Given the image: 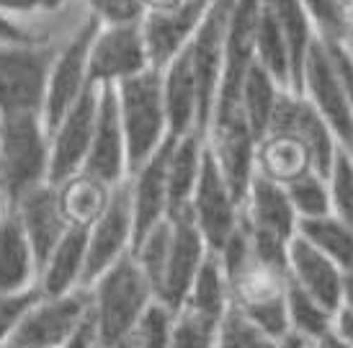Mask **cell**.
Returning a JSON list of instances; mask_svg holds the SVG:
<instances>
[{"label":"cell","mask_w":353,"mask_h":348,"mask_svg":"<svg viewBox=\"0 0 353 348\" xmlns=\"http://www.w3.org/2000/svg\"><path fill=\"white\" fill-rule=\"evenodd\" d=\"M83 173L103 181L106 186H119L127 181V142L119 119L117 90L114 85L99 88V114H96V130L90 139L88 158L83 163Z\"/></svg>","instance_id":"cell-13"},{"label":"cell","mask_w":353,"mask_h":348,"mask_svg":"<svg viewBox=\"0 0 353 348\" xmlns=\"http://www.w3.org/2000/svg\"><path fill=\"white\" fill-rule=\"evenodd\" d=\"M44 37L34 34L31 29L16 23L13 19L0 13V41H41Z\"/></svg>","instance_id":"cell-43"},{"label":"cell","mask_w":353,"mask_h":348,"mask_svg":"<svg viewBox=\"0 0 353 348\" xmlns=\"http://www.w3.org/2000/svg\"><path fill=\"white\" fill-rule=\"evenodd\" d=\"M276 348H312V343L302 336H296V333H286L284 338H279Z\"/></svg>","instance_id":"cell-47"},{"label":"cell","mask_w":353,"mask_h":348,"mask_svg":"<svg viewBox=\"0 0 353 348\" xmlns=\"http://www.w3.org/2000/svg\"><path fill=\"white\" fill-rule=\"evenodd\" d=\"M139 23L99 26L88 54L90 85H117L121 80L152 68Z\"/></svg>","instance_id":"cell-9"},{"label":"cell","mask_w":353,"mask_h":348,"mask_svg":"<svg viewBox=\"0 0 353 348\" xmlns=\"http://www.w3.org/2000/svg\"><path fill=\"white\" fill-rule=\"evenodd\" d=\"M62 348H101L99 325H96V318H93V309L80 320L78 328L72 330V336H70L68 343Z\"/></svg>","instance_id":"cell-42"},{"label":"cell","mask_w":353,"mask_h":348,"mask_svg":"<svg viewBox=\"0 0 353 348\" xmlns=\"http://www.w3.org/2000/svg\"><path fill=\"white\" fill-rule=\"evenodd\" d=\"M268 8L274 13L279 29L284 34L286 50H289V62H292V90L299 93L302 85V68L307 60V52L314 44L317 34L302 0H265Z\"/></svg>","instance_id":"cell-26"},{"label":"cell","mask_w":353,"mask_h":348,"mask_svg":"<svg viewBox=\"0 0 353 348\" xmlns=\"http://www.w3.org/2000/svg\"><path fill=\"white\" fill-rule=\"evenodd\" d=\"M16 217L21 219V227L26 232L31 243L37 269L44 266V260L50 258L52 248L59 243V238L68 232V219L59 209V196L54 183H41L29 194H23L19 204L13 207Z\"/></svg>","instance_id":"cell-17"},{"label":"cell","mask_w":353,"mask_h":348,"mask_svg":"<svg viewBox=\"0 0 353 348\" xmlns=\"http://www.w3.org/2000/svg\"><path fill=\"white\" fill-rule=\"evenodd\" d=\"M348 152H351V158H353V147H351V150H348Z\"/></svg>","instance_id":"cell-51"},{"label":"cell","mask_w":353,"mask_h":348,"mask_svg":"<svg viewBox=\"0 0 353 348\" xmlns=\"http://www.w3.org/2000/svg\"><path fill=\"white\" fill-rule=\"evenodd\" d=\"M85 6L101 26H124L145 19L142 0H85Z\"/></svg>","instance_id":"cell-38"},{"label":"cell","mask_w":353,"mask_h":348,"mask_svg":"<svg viewBox=\"0 0 353 348\" xmlns=\"http://www.w3.org/2000/svg\"><path fill=\"white\" fill-rule=\"evenodd\" d=\"M227 307H230V284H227V276L216 253L209 250V256L201 263L181 309H191V312H196L212 323H219Z\"/></svg>","instance_id":"cell-29"},{"label":"cell","mask_w":353,"mask_h":348,"mask_svg":"<svg viewBox=\"0 0 353 348\" xmlns=\"http://www.w3.org/2000/svg\"><path fill=\"white\" fill-rule=\"evenodd\" d=\"M50 183V132L41 114L0 116V201L13 209L23 194Z\"/></svg>","instance_id":"cell-1"},{"label":"cell","mask_w":353,"mask_h":348,"mask_svg":"<svg viewBox=\"0 0 353 348\" xmlns=\"http://www.w3.org/2000/svg\"><path fill=\"white\" fill-rule=\"evenodd\" d=\"M216 325L191 309H178L168 348H216Z\"/></svg>","instance_id":"cell-36"},{"label":"cell","mask_w":353,"mask_h":348,"mask_svg":"<svg viewBox=\"0 0 353 348\" xmlns=\"http://www.w3.org/2000/svg\"><path fill=\"white\" fill-rule=\"evenodd\" d=\"M168 219H170V245H168L165 269H163V278H160V287L155 291V299L163 302L168 309L178 312L186 302L188 289L194 284L201 263L209 256V248H206L204 238H201L188 209Z\"/></svg>","instance_id":"cell-11"},{"label":"cell","mask_w":353,"mask_h":348,"mask_svg":"<svg viewBox=\"0 0 353 348\" xmlns=\"http://www.w3.org/2000/svg\"><path fill=\"white\" fill-rule=\"evenodd\" d=\"M68 0H0V13L8 19L34 16V13H52L59 10Z\"/></svg>","instance_id":"cell-41"},{"label":"cell","mask_w":353,"mask_h":348,"mask_svg":"<svg viewBox=\"0 0 353 348\" xmlns=\"http://www.w3.org/2000/svg\"><path fill=\"white\" fill-rule=\"evenodd\" d=\"M312 348H353V346H348V343H345V340L341 338L335 330H330L327 336H323L320 340H314Z\"/></svg>","instance_id":"cell-46"},{"label":"cell","mask_w":353,"mask_h":348,"mask_svg":"<svg viewBox=\"0 0 353 348\" xmlns=\"http://www.w3.org/2000/svg\"><path fill=\"white\" fill-rule=\"evenodd\" d=\"M341 44H343V50L348 52V57L353 60V26L348 31H345V37L341 39Z\"/></svg>","instance_id":"cell-49"},{"label":"cell","mask_w":353,"mask_h":348,"mask_svg":"<svg viewBox=\"0 0 353 348\" xmlns=\"http://www.w3.org/2000/svg\"><path fill=\"white\" fill-rule=\"evenodd\" d=\"M333 330L345 340V343H348V346H353V307L343 305V307L335 312Z\"/></svg>","instance_id":"cell-44"},{"label":"cell","mask_w":353,"mask_h":348,"mask_svg":"<svg viewBox=\"0 0 353 348\" xmlns=\"http://www.w3.org/2000/svg\"><path fill=\"white\" fill-rule=\"evenodd\" d=\"M299 93L312 103L317 114L325 119V124L333 130L338 145L345 150L353 147V111L345 101L341 78L335 72V65L330 60V52L325 41L317 37L314 44L307 52V60L302 68V85Z\"/></svg>","instance_id":"cell-8"},{"label":"cell","mask_w":353,"mask_h":348,"mask_svg":"<svg viewBox=\"0 0 353 348\" xmlns=\"http://www.w3.org/2000/svg\"><path fill=\"white\" fill-rule=\"evenodd\" d=\"M108 348H132V343H129V338H124V340H119V343H114V346H108Z\"/></svg>","instance_id":"cell-50"},{"label":"cell","mask_w":353,"mask_h":348,"mask_svg":"<svg viewBox=\"0 0 353 348\" xmlns=\"http://www.w3.org/2000/svg\"><path fill=\"white\" fill-rule=\"evenodd\" d=\"M57 50L41 41H0V116L41 114Z\"/></svg>","instance_id":"cell-4"},{"label":"cell","mask_w":353,"mask_h":348,"mask_svg":"<svg viewBox=\"0 0 353 348\" xmlns=\"http://www.w3.org/2000/svg\"><path fill=\"white\" fill-rule=\"evenodd\" d=\"M37 258L21 219L13 209L0 214V291L13 294L31 289V278L37 274Z\"/></svg>","instance_id":"cell-24"},{"label":"cell","mask_w":353,"mask_h":348,"mask_svg":"<svg viewBox=\"0 0 353 348\" xmlns=\"http://www.w3.org/2000/svg\"><path fill=\"white\" fill-rule=\"evenodd\" d=\"M307 16L312 21L314 34L320 39L341 41L351 26L348 19V3L345 0H302Z\"/></svg>","instance_id":"cell-37"},{"label":"cell","mask_w":353,"mask_h":348,"mask_svg":"<svg viewBox=\"0 0 353 348\" xmlns=\"http://www.w3.org/2000/svg\"><path fill=\"white\" fill-rule=\"evenodd\" d=\"M99 21L88 16L80 23V29L68 39V44L57 50L54 60L50 68V83H47V99H44V109H41V119L47 132L57 124L65 111L75 103V101L90 88L88 80V54L93 37L99 31Z\"/></svg>","instance_id":"cell-7"},{"label":"cell","mask_w":353,"mask_h":348,"mask_svg":"<svg viewBox=\"0 0 353 348\" xmlns=\"http://www.w3.org/2000/svg\"><path fill=\"white\" fill-rule=\"evenodd\" d=\"M286 318H289V333H296L314 343L333 330L335 312L323 307L312 294H307L299 284L286 276Z\"/></svg>","instance_id":"cell-31"},{"label":"cell","mask_w":353,"mask_h":348,"mask_svg":"<svg viewBox=\"0 0 353 348\" xmlns=\"http://www.w3.org/2000/svg\"><path fill=\"white\" fill-rule=\"evenodd\" d=\"M314 170L312 150L292 132H265L255 145V173L274 183H292Z\"/></svg>","instance_id":"cell-21"},{"label":"cell","mask_w":353,"mask_h":348,"mask_svg":"<svg viewBox=\"0 0 353 348\" xmlns=\"http://www.w3.org/2000/svg\"><path fill=\"white\" fill-rule=\"evenodd\" d=\"M279 338L268 336L253 320L230 305L216 325V348H276Z\"/></svg>","instance_id":"cell-32"},{"label":"cell","mask_w":353,"mask_h":348,"mask_svg":"<svg viewBox=\"0 0 353 348\" xmlns=\"http://www.w3.org/2000/svg\"><path fill=\"white\" fill-rule=\"evenodd\" d=\"M160 72H163L168 134L170 137H183L191 130L199 132V88L188 47L178 52Z\"/></svg>","instance_id":"cell-20"},{"label":"cell","mask_w":353,"mask_h":348,"mask_svg":"<svg viewBox=\"0 0 353 348\" xmlns=\"http://www.w3.org/2000/svg\"><path fill=\"white\" fill-rule=\"evenodd\" d=\"M286 276L292 278L294 284H299L307 294H312L330 312H338V309L343 307L345 274L327 256H323L320 250L310 245L299 235H294L292 243H289Z\"/></svg>","instance_id":"cell-18"},{"label":"cell","mask_w":353,"mask_h":348,"mask_svg":"<svg viewBox=\"0 0 353 348\" xmlns=\"http://www.w3.org/2000/svg\"><path fill=\"white\" fill-rule=\"evenodd\" d=\"M206 134L191 130L183 137L173 139V147L168 155V217H176L186 212L194 196L204 158Z\"/></svg>","instance_id":"cell-23"},{"label":"cell","mask_w":353,"mask_h":348,"mask_svg":"<svg viewBox=\"0 0 353 348\" xmlns=\"http://www.w3.org/2000/svg\"><path fill=\"white\" fill-rule=\"evenodd\" d=\"M286 196L296 212V219L325 217L330 214V189L327 176H320L317 170H310L292 183H286Z\"/></svg>","instance_id":"cell-33"},{"label":"cell","mask_w":353,"mask_h":348,"mask_svg":"<svg viewBox=\"0 0 353 348\" xmlns=\"http://www.w3.org/2000/svg\"><path fill=\"white\" fill-rule=\"evenodd\" d=\"M96 114H99V85H90L50 130V183L57 186L83 170L96 130Z\"/></svg>","instance_id":"cell-12"},{"label":"cell","mask_w":353,"mask_h":348,"mask_svg":"<svg viewBox=\"0 0 353 348\" xmlns=\"http://www.w3.org/2000/svg\"><path fill=\"white\" fill-rule=\"evenodd\" d=\"M296 235L333 260L345 276H353V227L335 214L296 222Z\"/></svg>","instance_id":"cell-27"},{"label":"cell","mask_w":353,"mask_h":348,"mask_svg":"<svg viewBox=\"0 0 353 348\" xmlns=\"http://www.w3.org/2000/svg\"><path fill=\"white\" fill-rule=\"evenodd\" d=\"M188 212L196 222L206 248L212 253H216L225 245L227 238L235 232V227L243 219V204L235 199V194L222 176L209 145L204 147L201 170H199V181L194 196H191V204H188Z\"/></svg>","instance_id":"cell-6"},{"label":"cell","mask_w":353,"mask_h":348,"mask_svg":"<svg viewBox=\"0 0 353 348\" xmlns=\"http://www.w3.org/2000/svg\"><path fill=\"white\" fill-rule=\"evenodd\" d=\"M343 305L353 307V276H345L343 281Z\"/></svg>","instance_id":"cell-48"},{"label":"cell","mask_w":353,"mask_h":348,"mask_svg":"<svg viewBox=\"0 0 353 348\" xmlns=\"http://www.w3.org/2000/svg\"><path fill=\"white\" fill-rule=\"evenodd\" d=\"M173 139L176 137H168L127 178L132 217H134V243L168 217V155L173 147Z\"/></svg>","instance_id":"cell-16"},{"label":"cell","mask_w":353,"mask_h":348,"mask_svg":"<svg viewBox=\"0 0 353 348\" xmlns=\"http://www.w3.org/2000/svg\"><path fill=\"white\" fill-rule=\"evenodd\" d=\"M183 0H142V8L145 13H160V10H170L178 8Z\"/></svg>","instance_id":"cell-45"},{"label":"cell","mask_w":353,"mask_h":348,"mask_svg":"<svg viewBox=\"0 0 353 348\" xmlns=\"http://www.w3.org/2000/svg\"><path fill=\"white\" fill-rule=\"evenodd\" d=\"M327 52H330V60L335 65V72H338V78H341V85H343V93H345V101H348V106L353 111V60L348 57V52L343 50V44L341 41H333V39H323Z\"/></svg>","instance_id":"cell-40"},{"label":"cell","mask_w":353,"mask_h":348,"mask_svg":"<svg viewBox=\"0 0 353 348\" xmlns=\"http://www.w3.org/2000/svg\"><path fill=\"white\" fill-rule=\"evenodd\" d=\"M111 191H114V186H106L103 181L93 178L83 170L57 183L59 209L68 219V225L90 227L101 217V212L106 209Z\"/></svg>","instance_id":"cell-25"},{"label":"cell","mask_w":353,"mask_h":348,"mask_svg":"<svg viewBox=\"0 0 353 348\" xmlns=\"http://www.w3.org/2000/svg\"><path fill=\"white\" fill-rule=\"evenodd\" d=\"M255 62L263 70H268L279 85L292 90V62H289V50H286L284 34L276 23L274 13L268 8V3L261 0L258 21H255Z\"/></svg>","instance_id":"cell-30"},{"label":"cell","mask_w":353,"mask_h":348,"mask_svg":"<svg viewBox=\"0 0 353 348\" xmlns=\"http://www.w3.org/2000/svg\"><path fill=\"white\" fill-rule=\"evenodd\" d=\"M134 243V217H132V196L129 183L121 181L114 186L111 199L101 217L88 227V250H85V269H83V284L88 287L93 278L119 260L124 253L132 250Z\"/></svg>","instance_id":"cell-10"},{"label":"cell","mask_w":353,"mask_h":348,"mask_svg":"<svg viewBox=\"0 0 353 348\" xmlns=\"http://www.w3.org/2000/svg\"><path fill=\"white\" fill-rule=\"evenodd\" d=\"M88 312L90 289L85 287L57 297H39L10 333L6 348H62Z\"/></svg>","instance_id":"cell-5"},{"label":"cell","mask_w":353,"mask_h":348,"mask_svg":"<svg viewBox=\"0 0 353 348\" xmlns=\"http://www.w3.org/2000/svg\"><path fill=\"white\" fill-rule=\"evenodd\" d=\"M114 90L127 142V168L129 173H134L170 137L163 99V72L157 68H148L117 83Z\"/></svg>","instance_id":"cell-3"},{"label":"cell","mask_w":353,"mask_h":348,"mask_svg":"<svg viewBox=\"0 0 353 348\" xmlns=\"http://www.w3.org/2000/svg\"><path fill=\"white\" fill-rule=\"evenodd\" d=\"M345 3H351V0H345Z\"/></svg>","instance_id":"cell-52"},{"label":"cell","mask_w":353,"mask_h":348,"mask_svg":"<svg viewBox=\"0 0 353 348\" xmlns=\"http://www.w3.org/2000/svg\"><path fill=\"white\" fill-rule=\"evenodd\" d=\"M206 8H209V0H183L178 8L145 13L139 26H142L152 68L163 70L178 52L186 50L204 19Z\"/></svg>","instance_id":"cell-15"},{"label":"cell","mask_w":353,"mask_h":348,"mask_svg":"<svg viewBox=\"0 0 353 348\" xmlns=\"http://www.w3.org/2000/svg\"><path fill=\"white\" fill-rule=\"evenodd\" d=\"M265 132H292L299 139H304L307 147L312 150L314 170L320 176H327L335 152L341 147L333 130L325 124L317 109L304 99L302 93H294V90H281V96L276 101L271 124Z\"/></svg>","instance_id":"cell-14"},{"label":"cell","mask_w":353,"mask_h":348,"mask_svg":"<svg viewBox=\"0 0 353 348\" xmlns=\"http://www.w3.org/2000/svg\"><path fill=\"white\" fill-rule=\"evenodd\" d=\"M152 302H155L152 287L132 256V250L114 260L101 276L93 278L90 309L99 325L101 348L129 338L132 328Z\"/></svg>","instance_id":"cell-2"},{"label":"cell","mask_w":353,"mask_h":348,"mask_svg":"<svg viewBox=\"0 0 353 348\" xmlns=\"http://www.w3.org/2000/svg\"><path fill=\"white\" fill-rule=\"evenodd\" d=\"M39 297H41V291L37 287L23 289V291H13V294L0 291V348H6L10 333L16 330L21 318L26 315V309H29Z\"/></svg>","instance_id":"cell-39"},{"label":"cell","mask_w":353,"mask_h":348,"mask_svg":"<svg viewBox=\"0 0 353 348\" xmlns=\"http://www.w3.org/2000/svg\"><path fill=\"white\" fill-rule=\"evenodd\" d=\"M243 219L250 229L268 232L284 240L294 238L296 222H299L284 186L263 178L261 173H253V178L248 183L245 199H243Z\"/></svg>","instance_id":"cell-19"},{"label":"cell","mask_w":353,"mask_h":348,"mask_svg":"<svg viewBox=\"0 0 353 348\" xmlns=\"http://www.w3.org/2000/svg\"><path fill=\"white\" fill-rule=\"evenodd\" d=\"M330 214L353 227V158L345 147H338L333 165L327 170Z\"/></svg>","instance_id":"cell-34"},{"label":"cell","mask_w":353,"mask_h":348,"mask_svg":"<svg viewBox=\"0 0 353 348\" xmlns=\"http://www.w3.org/2000/svg\"><path fill=\"white\" fill-rule=\"evenodd\" d=\"M85 250H88V227L70 225L68 232L52 248L50 258L41 266V297H57L83 284L85 269Z\"/></svg>","instance_id":"cell-22"},{"label":"cell","mask_w":353,"mask_h":348,"mask_svg":"<svg viewBox=\"0 0 353 348\" xmlns=\"http://www.w3.org/2000/svg\"><path fill=\"white\" fill-rule=\"evenodd\" d=\"M281 90L286 88H281L279 80L253 60L245 80H243V88H240V111H243L248 127L253 132L255 142L263 137L265 130H268Z\"/></svg>","instance_id":"cell-28"},{"label":"cell","mask_w":353,"mask_h":348,"mask_svg":"<svg viewBox=\"0 0 353 348\" xmlns=\"http://www.w3.org/2000/svg\"><path fill=\"white\" fill-rule=\"evenodd\" d=\"M173 318H176V312L155 299L129 333L132 348H168L170 333H173Z\"/></svg>","instance_id":"cell-35"}]
</instances>
